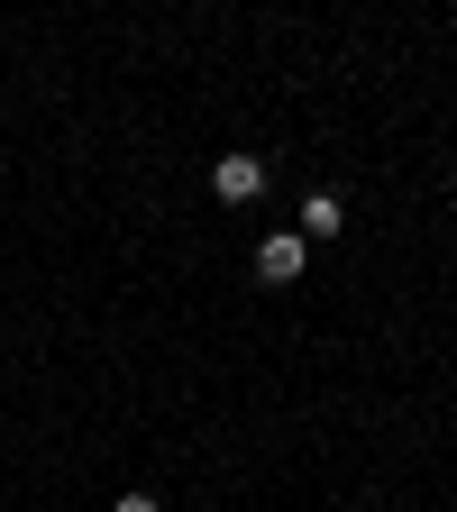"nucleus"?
<instances>
[{
	"instance_id": "nucleus-1",
	"label": "nucleus",
	"mask_w": 457,
	"mask_h": 512,
	"mask_svg": "<svg viewBox=\"0 0 457 512\" xmlns=\"http://www.w3.org/2000/svg\"><path fill=\"white\" fill-rule=\"evenodd\" d=\"M302 266H311V238L302 229H275L266 247H256V275H266V284H302Z\"/></svg>"
},
{
	"instance_id": "nucleus-2",
	"label": "nucleus",
	"mask_w": 457,
	"mask_h": 512,
	"mask_svg": "<svg viewBox=\"0 0 457 512\" xmlns=\"http://www.w3.org/2000/svg\"><path fill=\"white\" fill-rule=\"evenodd\" d=\"M211 192H220V202H256V192H266V156L229 147V156L211 165Z\"/></svg>"
},
{
	"instance_id": "nucleus-3",
	"label": "nucleus",
	"mask_w": 457,
	"mask_h": 512,
	"mask_svg": "<svg viewBox=\"0 0 457 512\" xmlns=\"http://www.w3.org/2000/svg\"><path fill=\"white\" fill-rule=\"evenodd\" d=\"M339 229H348L339 192H311V202H302V238H339Z\"/></svg>"
},
{
	"instance_id": "nucleus-4",
	"label": "nucleus",
	"mask_w": 457,
	"mask_h": 512,
	"mask_svg": "<svg viewBox=\"0 0 457 512\" xmlns=\"http://www.w3.org/2000/svg\"><path fill=\"white\" fill-rule=\"evenodd\" d=\"M110 512H156V494H119V503H110Z\"/></svg>"
}]
</instances>
